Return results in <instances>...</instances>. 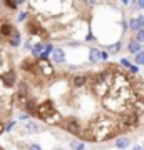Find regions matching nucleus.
Returning <instances> with one entry per match:
<instances>
[{
    "label": "nucleus",
    "instance_id": "obj_5",
    "mask_svg": "<svg viewBox=\"0 0 144 150\" xmlns=\"http://www.w3.org/2000/svg\"><path fill=\"white\" fill-rule=\"evenodd\" d=\"M4 83H5L7 87H12L14 83H15V74H14L12 70L7 75H4Z\"/></svg>",
    "mask_w": 144,
    "mask_h": 150
},
{
    "label": "nucleus",
    "instance_id": "obj_27",
    "mask_svg": "<svg viewBox=\"0 0 144 150\" xmlns=\"http://www.w3.org/2000/svg\"><path fill=\"white\" fill-rule=\"evenodd\" d=\"M2 130H4V125H2V123H0V134H2Z\"/></svg>",
    "mask_w": 144,
    "mask_h": 150
},
{
    "label": "nucleus",
    "instance_id": "obj_9",
    "mask_svg": "<svg viewBox=\"0 0 144 150\" xmlns=\"http://www.w3.org/2000/svg\"><path fill=\"white\" fill-rule=\"evenodd\" d=\"M54 60H55V62H59V64H62V62L65 60L64 52H62V50H55V52H54Z\"/></svg>",
    "mask_w": 144,
    "mask_h": 150
},
{
    "label": "nucleus",
    "instance_id": "obj_20",
    "mask_svg": "<svg viewBox=\"0 0 144 150\" xmlns=\"http://www.w3.org/2000/svg\"><path fill=\"white\" fill-rule=\"evenodd\" d=\"M5 5H7V7H10V8H15V7L19 5V2H12V0H7Z\"/></svg>",
    "mask_w": 144,
    "mask_h": 150
},
{
    "label": "nucleus",
    "instance_id": "obj_26",
    "mask_svg": "<svg viewBox=\"0 0 144 150\" xmlns=\"http://www.w3.org/2000/svg\"><path fill=\"white\" fill-rule=\"evenodd\" d=\"M138 7H141V8H144V2H138Z\"/></svg>",
    "mask_w": 144,
    "mask_h": 150
},
{
    "label": "nucleus",
    "instance_id": "obj_21",
    "mask_svg": "<svg viewBox=\"0 0 144 150\" xmlns=\"http://www.w3.org/2000/svg\"><path fill=\"white\" fill-rule=\"evenodd\" d=\"M138 22H139V27L144 30V15H139L138 17Z\"/></svg>",
    "mask_w": 144,
    "mask_h": 150
},
{
    "label": "nucleus",
    "instance_id": "obj_6",
    "mask_svg": "<svg viewBox=\"0 0 144 150\" xmlns=\"http://www.w3.org/2000/svg\"><path fill=\"white\" fill-rule=\"evenodd\" d=\"M12 30H14V28H12L10 23H4V25L0 27V33H2V35H5V37H9V35H10Z\"/></svg>",
    "mask_w": 144,
    "mask_h": 150
},
{
    "label": "nucleus",
    "instance_id": "obj_18",
    "mask_svg": "<svg viewBox=\"0 0 144 150\" xmlns=\"http://www.w3.org/2000/svg\"><path fill=\"white\" fill-rule=\"evenodd\" d=\"M131 28H134V30H141V27H139V22H138V18H133V20H131Z\"/></svg>",
    "mask_w": 144,
    "mask_h": 150
},
{
    "label": "nucleus",
    "instance_id": "obj_13",
    "mask_svg": "<svg viewBox=\"0 0 144 150\" xmlns=\"http://www.w3.org/2000/svg\"><path fill=\"white\" fill-rule=\"evenodd\" d=\"M84 83H85V79L82 77V75H77V77L74 79V85L75 87H82Z\"/></svg>",
    "mask_w": 144,
    "mask_h": 150
},
{
    "label": "nucleus",
    "instance_id": "obj_25",
    "mask_svg": "<svg viewBox=\"0 0 144 150\" xmlns=\"http://www.w3.org/2000/svg\"><path fill=\"white\" fill-rule=\"evenodd\" d=\"M134 150H144V147H141V145H136V147H134Z\"/></svg>",
    "mask_w": 144,
    "mask_h": 150
},
{
    "label": "nucleus",
    "instance_id": "obj_14",
    "mask_svg": "<svg viewBox=\"0 0 144 150\" xmlns=\"http://www.w3.org/2000/svg\"><path fill=\"white\" fill-rule=\"evenodd\" d=\"M19 95L20 97H25L27 95V85L22 82V83H19Z\"/></svg>",
    "mask_w": 144,
    "mask_h": 150
},
{
    "label": "nucleus",
    "instance_id": "obj_1",
    "mask_svg": "<svg viewBox=\"0 0 144 150\" xmlns=\"http://www.w3.org/2000/svg\"><path fill=\"white\" fill-rule=\"evenodd\" d=\"M39 115H40V118H42V120H47L50 115H55V108H54V103L50 102V100L44 102L42 105L39 107Z\"/></svg>",
    "mask_w": 144,
    "mask_h": 150
},
{
    "label": "nucleus",
    "instance_id": "obj_4",
    "mask_svg": "<svg viewBox=\"0 0 144 150\" xmlns=\"http://www.w3.org/2000/svg\"><path fill=\"white\" fill-rule=\"evenodd\" d=\"M129 52H131V54H136V55H138L139 52H143V50H141V43H139L138 40H131V42H129Z\"/></svg>",
    "mask_w": 144,
    "mask_h": 150
},
{
    "label": "nucleus",
    "instance_id": "obj_28",
    "mask_svg": "<svg viewBox=\"0 0 144 150\" xmlns=\"http://www.w3.org/2000/svg\"><path fill=\"white\" fill-rule=\"evenodd\" d=\"M54 150H64V149H54Z\"/></svg>",
    "mask_w": 144,
    "mask_h": 150
},
{
    "label": "nucleus",
    "instance_id": "obj_19",
    "mask_svg": "<svg viewBox=\"0 0 144 150\" xmlns=\"http://www.w3.org/2000/svg\"><path fill=\"white\" fill-rule=\"evenodd\" d=\"M72 147H74V150H84V144H80V142H74Z\"/></svg>",
    "mask_w": 144,
    "mask_h": 150
},
{
    "label": "nucleus",
    "instance_id": "obj_17",
    "mask_svg": "<svg viewBox=\"0 0 144 150\" xmlns=\"http://www.w3.org/2000/svg\"><path fill=\"white\" fill-rule=\"evenodd\" d=\"M136 40H138L139 43L144 42V30L141 28V30H138V35H136Z\"/></svg>",
    "mask_w": 144,
    "mask_h": 150
},
{
    "label": "nucleus",
    "instance_id": "obj_12",
    "mask_svg": "<svg viewBox=\"0 0 144 150\" xmlns=\"http://www.w3.org/2000/svg\"><path fill=\"white\" fill-rule=\"evenodd\" d=\"M101 57H102V55L99 54V50H96V48H92V50H91V62H97Z\"/></svg>",
    "mask_w": 144,
    "mask_h": 150
},
{
    "label": "nucleus",
    "instance_id": "obj_24",
    "mask_svg": "<svg viewBox=\"0 0 144 150\" xmlns=\"http://www.w3.org/2000/svg\"><path fill=\"white\" fill-rule=\"evenodd\" d=\"M29 150H40V147H39V145H30V149Z\"/></svg>",
    "mask_w": 144,
    "mask_h": 150
},
{
    "label": "nucleus",
    "instance_id": "obj_10",
    "mask_svg": "<svg viewBox=\"0 0 144 150\" xmlns=\"http://www.w3.org/2000/svg\"><path fill=\"white\" fill-rule=\"evenodd\" d=\"M27 32L30 33V35H32V33H37L39 32L37 23H35V22H29V25H27Z\"/></svg>",
    "mask_w": 144,
    "mask_h": 150
},
{
    "label": "nucleus",
    "instance_id": "obj_7",
    "mask_svg": "<svg viewBox=\"0 0 144 150\" xmlns=\"http://www.w3.org/2000/svg\"><path fill=\"white\" fill-rule=\"evenodd\" d=\"M25 108H27V112H29V113H32V115L39 113V108H37V105H35V102H27Z\"/></svg>",
    "mask_w": 144,
    "mask_h": 150
},
{
    "label": "nucleus",
    "instance_id": "obj_8",
    "mask_svg": "<svg viewBox=\"0 0 144 150\" xmlns=\"http://www.w3.org/2000/svg\"><path fill=\"white\" fill-rule=\"evenodd\" d=\"M25 130H29L30 134H37L39 130H40V127H39L37 123H34V122H29L25 125Z\"/></svg>",
    "mask_w": 144,
    "mask_h": 150
},
{
    "label": "nucleus",
    "instance_id": "obj_11",
    "mask_svg": "<svg viewBox=\"0 0 144 150\" xmlns=\"http://www.w3.org/2000/svg\"><path fill=\"white\" fill-rule=\"evenodd\" d=\"M128 145H129L128 139H119L117 142H116V147H117V149H128Z\"/></svg>",
    "mask_w": 144,
    "mask_h": 150
},
{
    "label": "nucleus",
    "instance_id": "obj_2",
    "mask_svg": "<svg viewBox=\"0 0 144 150\" xmlns=\"http://www.w3.org/2000/svg\"><path fill=\"white\" fill-rule=\"evenodd\" d=\"M65 130L70 132V134H74V135H82V129H80L79 122H77L75 118H69V120L65 122Z\"/></svg>",
    "mask_w": 144,
    "mask_h": 150
},
{
    "label": "nucleus",
    "instance_id": "obj_15",
    "mask_svg": "<svg viewBox=\"0 0 144 150\" xmlns=\"http://www.w3.org/2000/svg\"><path fill=\"white\" fill-rule=\"evenodd\" d=\"M136 64L144 65V50H143V52H139V54L136 55Z\"/></svg>",
    "mask_w": 144,
    "mask_h": 150
},
{
    "label": "nucleus",
    "instance_id": "obj_23",
    "mask_svg": "<svg viewBox=\"0 0 144 150\" xmlns=\"http://www.w3.org/2000/svg\"><path fill=\"white\" fill-rule=\"evenodd\" d=\"M119 48H121V43H116L114 47H111V52H112V54H117V50H119Z\"/></svg>",
    "mask_w": 144,
    "mask_h": 150
},
{
    "label": "nucleus",
    "instance_id": "obj_16",
    "mask_svg": "<svg viewBox=\"0 0 144 150\" xmlns=\"http://www.w3.org/2000/svg\"><path fill=\"white\" fill-rule=\"evenodd\" d=\"M10 45L12 47H17V45H20V35H14L10 40Z\"/></svg>",
    "mask_w": 144,
    "mask_h": 150
},
{
    "label": "nucleus",
    "instance_id": "obj_22",
    "mask_svg": "<svg viewBox=\"0 0 144 150\" xmlns=\"http://www.w3.org/2000/svg\"><path fill=\"white\" fill-rule=\"evenodd\" d=\"M121 65H124L126 69H131V67H133V65L129 64V60H126V59H123V60H121Z\"/></svg>",
    "mask_w": 144,
    "mask_h": 150
},
{
    "label": "nucleus",
    "instance_id": "obj_3",
    "mask_svg": "<svg viewBox=\"0 0 144 150\" xmlns=\"http://www.w3.org/2000/svg\"><path fill=\"white\" fill-rule=\"evenodd\" d=\"M123 122H124L126 127H134V125H138V122H139L138 113H128V115H124Z\"/></svg>",
    "mask_w": 144,
    "mask_h": 150
}]
</instances>
